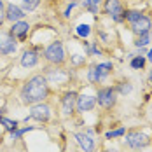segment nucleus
<instances>
[{"label":"nucleus","instance_id":"21","mask_svg":"<svg viewBox=\"0 0 152 152\" xmlns=\"http://www.w3.org/2000/svg\"><path fill=\"white\" fill-rule=\"evenodd\" d=\"M151 42H152V39H151V31H149V33H145V35H140V37H137L135 46H137L138 49H142V47L149 46Z\"/></svg>","mask_w":152,"mask_h":152},{"label":"nucleus","instance_id":"2","mask_svg":"<svg viewBox=\"0 0 152 152\" xmlns=\"http://www.w3.org/2000/svg\"><path fill=\"white\" fill-rule=\"evenodd\" d=\"M44 58H46L47 63H51V65H54V66L63 65L65 60H66V54H65V47H63V44H61L60 40L51 42V44L44 49Z\"/></svg>","mask_w":152,"mask_h":152},{"label":"nucleus","instance_id":"9","mask_svg":"<svg viewBox=\"0 0 152 152\" xmlns=\"http://www.w3.org/2000/svg\"><path fill=\"white\" fill-rule=\"evenodd\" d=\"M75 103H77V93L75 91H66L61 98V112L65 117H70L75 110Z\"/></svg>","mask_w":152,"mask_h":152},{"label":"nucleus","instance_id":"11","mask_svg":"<svg viewBox=\"0 0 152 152\" xmlns=\"http://www.w3.org/2000/svg\"><path fill=\"white\" fill-rule=\"evenodd\" d=\"M39 60H40V56H39V53L35 49H26V51H23V54L19 58V63H21L23 68H33V66L39 65Z\"/></svg>","mask_w":152,"mask_h":152},{"label":"nucleus","instance_id":"30","mask_svg":"<svg viewBox=\"0 0 152 152\" xmlns=\"http://www.w3.org/2000/svg\"><path fill=\"white\" fill-rule=\"evenodd\" d=\"M93 4H94V5H100V4H102V2H103V0H91Z\"/></svg>","mask_w":152,"mask_h":152},{"label":"nucleus","instance_id":"18","mask_svg":"<svg viewBox=\"0 0 152 152\" xmlns=\"http://www.w3.org/2000/svg\"><path fill=\"white\" fill-rule=\"evenodd\" d=\"M0 124H2L7 131H11V133H14L16 129H18V126H19V122H18V121L7 119V117H4V115H0Z\"/></svg>","mask_w":152,"mask_h":152},{"label":"nucleus","instance_id":"13","mask_svg":"<svg viewBox=\"0 0 152 152\" xmlns=\"http://www.w3.org/2000/svg\"><path fill=\"white\" fill-rule=\"evenodd\" d=\"M23 18H25L23 7H19V5H16V4H7V5H5V21L16 23V21H21Z\"/></svg>","mask_w":152,"mask_h":152},{"label":"nucleus","instance_id":"7","mask_svg":"<svg viewBox=\"0 0 152 152\" xmlns=\"http://www.w3.org/2000/svg\"><path fill=\"white\" fill-rule=\"evenodd\" d=\"M18 49L16 39L9 31H0V56H9L14 54Z\"/></svg>","mask_w":152,"mask_h":152},{"label":"nucleus","instance_id":"12","mask_svg":"<svg viewBox=\"0 0 152 152\" xmlns=\"http://www.w3.org/2000/svg\"><path fill=\"white\" fill-rule=\"evenodd\" d=\"M28 31H30V25L26 23V21H16L12 23V26H11V30L9 33L14 37V39H19V40H25L26 37H28Z\"/></svg>","mask_w":152,"mask_h":152},{"label":"nucleus","instance_id":"16","mask_svg":"<svg viewBox=\"0 0 152 152\" xmlns=\"http://www.w3.org/2000/svg\"><path fill=\"white\" fill-rule=\"evenodd\" d=\"M88 80H89L91 84H100V82L103 80V77L100 75V72H98L96 65H93L91 68L88 70Z\"/></svg>","mask_w":152,"mask_h":152},{"label":"nucleus","instance_id":"19","mask_svg":"<svg viewBox=\"0 0 152 152\" xmlns=\"http://www.w3.org/2000/svg\"><path fill=\"white\" fill-rule=\"evenodd\" d=\"M40 5V0H21V7L25 12H33Z\"/></svg>","mask_w":152,"mask_h":152},{"label":"nucleus","instance_id":"24","mask_svg":"<svg viewBox=\"0 0 152 152\" xmlns=\"http://www.w3.org/2000/svg\"><path fill=\"white\" fill-rule=\"evenodd\" d=\"M124 133H126V128H119V129H114V131L105 133V138L107 140H110V138H117V137H122Z\"/></svg>","mask_w":152,"mask_h":152},{"label":"nucleus","instance_id":"4","mask_svg":"<svg viewBox=\"0 0 152 152\" xmlns=\"http://www.w3.org/2000/svg\"><path fill=\"white\" fill-rule=\"evenodd\" d=\"M96 103L102 107V108H105V110L114 108V107H115V103H117V91H115V88H110V86H107V88L98 89Z\"/></svg>","mask_w":152,"mask_h":152},{"label":"nucleus","instance_id":"10","mask_svg":"<svg viewBox=\"0 0 152 152\" xmlns=\"http://www.w3.org/2000/svg\"><path fill=\"white\" fill-rule=\"evenodd\" d=\"M96 107V98L91 94H77V103L75 108L79 114H84V112H89Z\"/></svg>","mask_w":152,"mask_h":152},{"label":"nucleus","instance_id":"23","mask_svg":"<svg viewBox=\"0 0 152 152\" xmlns=\"http://www.w3.org/2000/svg\"><path fill=\"white\" fill-rule=\"evenodd\" d=\"M77 35L79 37H82V39H88L89 37V33H91V28H89V25H79L75 28Z\"/></svg>","mask_w":152,"mask_h":152},{"label":"nucleus","instance_id":"22","mask_svg":"<svg viewBox=\"0 0 152 152\" xmlns=\"http://www.w3.org/2000/svg\"><path fill=\"white\" fill-rule=\"evenodd\" d=\"M115 91L117 94H129V93L133 91V86L129 84V82H121V84H117V88H115Z\"/></svg>","mask_w":152,"mask_h":152},{"label":"nucleus","instance_id":"15","mask_svg":"<svg viewBox=\"0 0 152 152\" xmlns=\"http://www.w3.org/2000/svg\"><path fill=\"white\" fill-rule=\"evenodd\" d=\"M145 65H147V58L145 56H129V66L133 68V70H143L145 68Z\"/></svg>","mask_w":152,"mask_h":152},{"label":"nucleus","instance_id":"5","mask_svg":"<svg viewBox=\"0 0 152 152\" xmlns=\"http://www.w3.org/2000/svg\"><path fill=\"white\" fill-rule=\"evenodd\" d=\"M124 143H126V147L138 151V149L147 147V145L151 143V140H149V137H147L145 133H140V131H129V133H126V140H124Z\"/></svg>","mask_w":152,"mask_h":152},{"label":"nucleus","instance_id":"29","mask_svg":"<svg viewBox=\"0 0 152 152\" xmlns=\"http://www.w3.org/2000/svg\"><path fill=\"white\" fill-rule=\"evenodd\" d=\"M147 61H151V63H152V49L147 53Z\"/></svg>","mask_w":152,"mask_h":152},{"label":"nucleus","instance_id":"31","mask_svg":"<svg viewBox=\"0 0 152 152\" xmlns=\"http://www.w3.org/2000/svg\"><path fill=\"white\" fill-rule=\"evenodd\" d=\"M149 82H151V84H152V70H151V72H149Z\"/></svg>","mask_w":152,"mask_h":152},{"label":"nucleus","instance_id":"1","mask_svg":"<svg viewBox=\"0 0 152 152\" xmlns=\"http://www.w3.org/2000/svg\"><path fill=\"white\" fill-rule=\"evenodd\" d=\"M49 82H47V79L44 75H33L30 77L25 84H23V88H21V91H19V98H21V103L23 105H35V103H40V102H44L47 96H49Z\"/></svg>","mask_w":152,"mask_h":152},{"label":"nucleus","instance_id":"17","mask_svg":"<svg viewBox=\"0 0 152 152\" xmlns=\"http://www.w3.org/2000/svg\"><path fill=\"white\" fill-rule=\"evenodd\" d=\"M96 68H98L100 75L103 77V80H105L107 77H108V74L114 70V65H112L110 61H105V63H98V65H96Z\"/></svg>","mask_w":152,"mask_h":152},{"label":"nucleus","instance_id":"14","mask_svg":"<svg viewBox=\"0 0 152 152\" xmlns=\"http://www.w3.org/2000/svg\"><path fill=\"white\" fill-rule=\"evenodd\" d=\"M75 142L84 152H93L94 151V140H93L88 133H75Z\"/></svg>","mask_w":152,"mask_h":152},{"label":"nucleus","instance_id":"27","mask_svg":"<svg viewBox=\"0 0 152 152\" xmlns=\"http://www.w3.org/2000/svg\"><path fill=\"white\" fill-rule=\"evenodd\" d=\"M77 5H79V2H77V0H74V2H70V4L66 5V9H65V12H63V16H65V18H70V12L74 11V7H77Z\"/></svg>","mask_w":152,"mask_h":152},{"label":"nucleus","instance_id":"28","mask_svg":"<svg viewBox=\"0 0 152 152\" xmlns=\"http://www.w3.org/2000/svg\"><path fill=\"white\" fill-rule=\"evenodd\" d=\"M4 21H5V4L4 0H0V26L4 25Z\"/></svg>","mask_w":152,"mask_h":152},{"label":"nucleus","instance_id":"8","mask_svg":"<svg viewBox=\"0 0 152 152\" xmlns=\"http://www.w3.org/2000/svg\"><path fill=\"white\" fill-rule=\"evenodd\" d=\"M129 26H131L133 35L140 37V35H145V33H149V31L152 30V19L149 18V16L142 14V16L137 19V21H133Z\"/></svg>","mask_w":152,"mask_h":152},{"label":"nucleus","instance_id":"25","mask_svg":"<svg viewBox=\"0 0 152 152\" xmlns=\"http://www.w3.org/2000/svg\"><path fill=\"white\" fill-rule=\"evenodd\" d=\"M33 129V126H26V128H23V129H16L14 133H12V140H18V138H21L26 131H31Z\"/></svg>","mask_w":152,"mask_h":152},{"label":"nucleus","instance_id":"26","mask_svg":"<svg viewBox=\"0 0 152 152\" xmlns=\"http://www.w3.org/2000/svg\"><path fill=\"white\" fill-rule=\"evenodd\" d=\"M84 7H86L89 12H93V14H96V12H98V5H94L91 0H84Z\"/></svg>","mask_w":152,"mask_h":152},{"label":"nucleus","instance_id":"6","mask_svg":"<svg viewBox=\"0 0 152 152\" xmlns=\"http://www.w3.org/2000/svg\"><path fill=\"white\" fill-rule=\"evenodd\" d=\"M28 119H33V121H39V122H47L49 119H51V107L46 105L44 102L31 105L30 115H28L25 121L28 122Z\"/></svg>","mask_w":152,"mask_h":152},{"label":"nucleus","instance_id":"20","mask_svg":"<svg viewBox=\"0 0 152 152\" xmlns=\"http://www.w3.org/2000/svg\"><path fill=\"white\" fill-rule=\"evenodd\" d=\"M142 14H143V12H140V11H137V9H126V12H124V21H128V23L131 25V23L137 21Z\"/></svg>","mask_w":152,"mask_h":152},{"label":"nucleus","instance_id":"3","mask_svg":"<svg viewBox=\"0 0 152 152\" xmlns=\"http://www.w3.org/2000/svg\"><path fill=\"white\" fill-rule=\"evenodd\" d=\"M103 12L115 23H124V5L121 0H103Z\"/></svg>","mask_w":152,"mask_h":152}]
</instances>
